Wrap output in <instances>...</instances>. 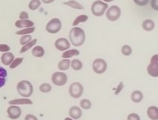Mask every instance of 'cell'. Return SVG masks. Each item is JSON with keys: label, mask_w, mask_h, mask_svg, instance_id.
Masks as SVG:
<instances>
[{"label": "cell", "mask_w": 158, "mask_h": 120, "mask_svg": "<svg viewBox=\"0 0 158 120\" xmlns=\"http://www.w3.org/2000/svg\"><path fill=\"white\" fill-rule=\"evenodd\" d=\"M69 40L71 43L75 47L81 46L84 43L86 40V36L83 29L80 27H73L69 32Z\"/></svg>", "instance_id": "obj_1"}, {"label": "cell", "mask_w": 158, "mask_h": 120, "mask_svg": "<svg viewBox=\"0 0 158 120\" xmlns=\"http://www.w3.org/2000/svg\"><path fill=\"white\" fill-rule=\"evenodd\" d=\"M17 91L24 98L30 97L33 92V86L29 81H21L17 84Z\"/></svg>", "instance_id": "obj_2"}, {"label": "cell", "mask_w": 158, "mask_h": 120, "mask_svg": "<svg viewBox=\"0 0 158 120\" xmlns=\"http://www.w3.org/2000/svg\"><path fill=\"white\" fill-rule=\"evenodd\" d=\"M107 9L108 5L106 2H103V1H100V0L94 2L91 6L92 13L96 16H102Z\"/></svg>", "instance_id": "obj_3"}, {"label": "cell", "mask_w": 158, "mask_h": 120, "mask_svg": "<svg viewBox=\"0 0 158 120\" xmlns=\"http://www.w3.org/2000/svg\"><path fill=\"white\" fill-rule=\"evenodd\" d=\"M148 73L150 76L158 78V54H154L151 59V63L148 65Z\"/></svg>", "instance_id": "obj_4"}, {"label": "cell", "mask_w": 158, "mask_h": 120, "mask_svg": "<svg viewBox=\"0 0 158 120\" xmlns=\"http://www.w3.org/2000/svg\"><path fill=\"white\" fill-rule=\"evenodd\" d=\"M62 28V23L58 18H53L46 24V29L49 33H57Z\"/></svg>", "instance_id": "obj_5"}, {"label": "cell", "mask_w": 158, "mask_h": 120, "mask_svg": "<svg viewBox=\"0 0 158 120\" xmlns=\"http://www.w3.org/2000/svg\"><path fill=\"white\" fill-rule=\"evenodd\" d=\"M69 95L73 99H79L83 93V87L79 82H74L69 86Z\"/></svg>", "instance_id": "obj_6"}, {"label": "cell", "mask_w": 158, "mask_h": 120, "mask_svg": "<svg viewBox=\"0 0 158 120\" xmlns=\"http://www.w3.org/2000/svg\"><path fill=\"white\" fill-rule=\"evenodd\" d=\"M120 15H121V10H120V7L117 6H110L106 12L107 20L112 22L117 21V20H119Z\"/></svg>", "instance_id": "obj_7"}, {"label": "cell", "mask_w": 158, "mask_h": 120, "mask_svg": "<svg viewBox=\"0 0 158 120\" xmlns=\"http://www.w3.org/2000/svg\"><path fill=\"white\" fill-rule=\"evenodd\" d=\"M52 82L56 86H63L68 81L67 75L63 72H55L52 75Z\"/></svg>", "instance_id": "obj_8"}, {"label": "cell", "mask_w": 158, "mask_h": 120, "mask_svg": "<svg viewBox=\"0 0 158 120\" xmlns=\"http://www.w3.org/2000/svg\"><path fill=\"white\" fill-rule=\"evenodd\" d=\"M107 64L103 59L97 58L93 63V70L95 73L98 74H101L106 71Z\"/></svg>", "instance_id": "obj_9"}, {"label": "cell", "mask_w": 158, "mask_h": 120, "mask_svg": "<svg viewBox=\"0 0 158 120\" xmlns=\"http://www.w3.org/2000/svg\"><path fill=\"white\" fill-rule=\"evenodd\" d=\"M7 113L11 119H17L21 116L22 110L17 105H11L8 108Z\"/></svg>", "instance_id": "obj_10"}, {"label": "cell", "mask_w": 158, "mask_h": 120, "mask_svg": "<svg viewBox=\"0 0 158 120\" xmlns=\"http://www.w3.org/2000/svg\"><path fill=\"white\" fill-rule=\"evenodd\" d=\"M55 47L58 51H64L70 47V43H69V40L67 39L60 38L56 40Z\"/></svg>", "instance_id": "obj_11"}, {"label": "cell", "mask_w": 158, "mask_h": 120, "mask_svg": "<svg viewBox=\"0 0 158 120\" xmlns=\"http://www.w3.org/2000/svg\"><path fill=\"white\" fill-rule=\"evenodd\" d=\"M15 26L19 29H23V28L32 27L34 26V23L33 22L29 20H19L15 22Z\"/></svg>", "instance_id": "obj_12"}, {"label": "cell", "mask_w": 158, "mask_h": 120, "mask_svg": "<svg viewBox=\"0 0 158 120\" xmlns=\"http://www.w3.org/2000/svg\"><path fill=\"white\" fill-rule=\"evenodd\" d=\"M13 60H14V54L10 52L4 53V54L2 55V57H1L2 63L4 65H6V66L10 65Z\"/></svg>", "instance_id": "obj_13"}, {"label": "cell", "mask_w": 158, "mask_h": 120, "mask_svg": "<svg viewBox=\"0 0 158 120\" xmlns=\"http://www.w3.org/2000/svg\"><path fill=\"white\" fill-rule=\"evenodd\" d=\"M69 116L73 119H79L82 116V110L77 106H73L69 109Z\"/></svg>", "instance_id": "obj_14"}, {"label": "cell", "mask_w": 158, "mask_h": 120, "mask_svg": "<svg viewBox=\"0 0 158 120\" xmlns=\"http://www.w3.org/2000/svg\"><path fill=\"white\" fill-rule=\"evenodd\" d=\"M9 104L12 105H32V101L29 99H13L9 102Z\"/></svg>", "instance_id": "obj_15"}, {"label": "cell", "mask_w": 158, "mask_h": 120, "mask_svg": "<svg viewBox=\"0 0 158 120\" xmlns=\"http://www.w3.org/2000/svg\"><path fill=\"white\" fill-rule=\"evenodd\" d=\"M148 116L151 120H158V108L156 106H150L148 109Z\"/></svg>", "instance_id": "obj_16"}, {"label": "cell", "mask_w": 158, "mask_h": 120, "mask_svg": "<svg viewBox=\"0 0 158 120\" xmlns=\"http://www.w3.org/2000/svg\"><path fill=\"white\" fill-rule=\"evenodd\" d=\"M142 27L146 31H152L155 27V23L152 20H145L142 23Z\"/></svg>", "instance_id": "obj_17"}, {"label": "cell", "mask_w": 158, "mask_h": 120, "mask_svg": "<svg viewBox=\"0 0 158 120\" xmlns=\"http://www.w3.org/2000/svg\"><path fill=\"white\" fill-rule=\"evenodd\" d=\"M143 99V93L140 91H134L131 94V100L135 103H139Z\"/></svg>", "instance_id": "obj_18"}, {"label": "cell", "mask_w": 158, "mask_h": 120, "mask_svg": "<svg viewBox=\"0 0 158 120\" xmlns=\"http://www.w3.org/2000/svg\"><path fill=\"white\" fill-rule=\"evenodd\" d=\"M32 54L35 57H42L44 56L45 50L41 46H35L32 50Z\"/></svg>", "instance_id": "obj_19"}, {"label": "cell", "mask_w": 158, "mask_h": 120, "mask_svg": "<svg viewBox=\"0 0 158 120\" xmlns=\"http://www.w3.org/2000/svg\"><path fill=\"white\" fill-rule=\"evenodd\" d=\"M71 61L68 59H63V60H60L58 64V68L60 71H66L70 67Z\"/></svg>", "instance_id": "obj_20"}, {"label": "cell", "mask_w": 158, "mask_h": 120, "mask_svg": "<svg viewBox=\"0 0 158 120\" xmlns=\"http://www.w3.org/2000/svg\"><path fill=\"white\" fill-rule=\"evenodd\" d=\"M80 54V51L78 50L73 49V50H69V51H65L64 53L62 55V57L63 59H68L70 58V57H73V56H77Z\"/></svg>", "instance_id": "obj_21"}, {"label": "cell", "mask_w": 158, "mask_h": 120, "mask_svg": "<svg viewBox=\"0 0 158 120\" xmlns=\"http://www.w3.org/2000/svg\"><path fill=\"white\" fill-rule=\"evenodd\" d=\"M7 78V71L5 68L0 67V88H2L6 82Z\"/></svg>", "instance_id": "obj_22"}, {"label": "cell", "mask_w": 158, "mask_h": 120, "mask_svg": "<svg viewBox=\"0 0 158 120\" xmlns=\"http://www.w3.org/2000/svg\"><path fill=\"white\" fill-rule=\"evenodd\" d=\"M64 5L69 6V7L73 8V9H81V10H83V9H84V7H83L80 3H79L77 1H74V0H70V1L65 2Z\"/></svg>", "instance_id": "obj_23"}, {"label": "cell", "mask_w": 158, "mask_h": 120, "mask_svg": "<svg viewBox=\"0 0 158 120\" xmlns=\"http://www.w3.org/2000/svg\"><path fill=\"white\" fill-rule=\"evenodd\" d=\"M36 43H37V39H34V40H31L29 43L23 45V47L21 48V50H20V54H23V53L28 51L29 49H31V48L33 47L34 46H35Z\"/></svg>", "instance_id": "obj_24"}, {"label": "cell", "mask_w": 158, "mask_h": 120, "mask_svg": "<svg viewBox=\"0 0 158 120\" xmlns=\"http://www.w3.org/2000/svg\"><path fill=\"white\" fill-rule=\"evenodd\" d=\"M71 68L74 70V71H80L83 68V63L81 60H78V59H74L71 61Z\"/></svg>", "instance_id": "obj_25"}, {"label": "cell", "mask_w": 158, "mask_h": 120, "mask_svg": "<svg viewBox=\"0 0 158 120\" xmlns=\"http://www.w3.org/2000/svg\"><path fill=\"white\" fill-rule=\"evenodd\" d=\"M35 31V27L32 26V27H29V28H25L23 29H19V30L16 31L15 32V34L17 35H29L30 33H32Z\"/></svg>", "instance_id": "obj_26"}, {"label": "cell", "mask_w": 158, "mask_h": 120, "mask_svg": "<svg viewBox=\"0 0 158 120\" xmlns=\"http://www.w3.org/2000/svg\"><path fill=\"white\" fill-rule=\"evenodd\" d=\"M88 20V16L86 15H80L79 16H77V18L74 20L73 23V26H76L79 24V23H85L86 21H87Z\"/></svg>", "instance_id": "obj_27"}, {"label": "cell", "mask_w": 158, "mask_h": 120, "mask_svg": "<svg viewBox=\"0 0 158 120\" xmlns=\"http://www.w3.org/2000/svg\"><path fill=\"white\" fill-rule=\"evenodd\" d=\"M41 5V2L40 0H31L29 3V8L30 10H35L38 9Z\"/></svg>", "instance_id": "obj_28"}, {"label": "cell", "mask_w": 158, "mask_h": 120, "mask_svg": "<svg viewBox=\"0 0 158 120\" xmlns=\"http://www.w3.org/2000/svg\"><path fill=\"white\" fill-rule=\"evenodd\" d=\"M80 106H81L82 109H83L88 110L91 108L92 106V104H91V102L89 100V99H82L80 101Z\"/></svg>", "instance_id": "obj_29"}, {"label": "cell", "mask_w": 158, "mask_h": 120, "mask_svg": "<svg viewBox=\"0 0 158 120\" xmlns=\"http://www.w3.org/2000/svg\"><path fill=\"white\" fill-rule=\"evenodd\" d=\"M132 48L129 45H123L121 48V52L122 54L124 56H130L132 54Z\"/></svg>", "instance_id": "obj_30"}, {"label": "cell", "mask_w": 158, "mask_h": 120, "mask_svg": "<svg viewBox=\"0 0 158 120\" xmlns=\"http://www.w3.org/2000/svg\"><path fill=\"white\" fill-rule=\"evenodd\" d=\"M52 90V86L48 83H43L40 86V91L43 93H47Z\"/></svg>", "instance_id": "obj_31"}, {"label": "cell", "mask_w": 158, "mask_h": 120, "mask_svg": "<svg viewBox=\"0 0 158 120\" xmlns=\"http://www.w3.org/2000/svg\"><path fill=\"white\" fill-rule=\"evenodd\" d=\"M23 61V57H18V58H15L12 60V62L10 64V69H14L16 67H18L19 65H20L22 64V62Z\"/></svg>", "instance_id": "obj_32"}, {"label": "cell", "mask_w": 158, "mask_h": 120, "mask_svg": "<svg viewBox=\"0 0 158 120\" xmlns=\"http://www.w3.org/2000/svg\"><path fill=\"white\" fill-rule=\"evenodd\" d=\"M32 40V37L30 35H23L20 38V43L22 45H25L29 43Z\"/></svg>", "instance_id": "obj_33"}, {"label": "cell", "mask_w": 158, "mask_h": 120, "mask_svg": "<svg viewBox=\"0 0 158 120\" xmlns=\"http://www.w3.org/2000/svg\"><path fill=\"white\" fill-rule=\"evenodd\" d=\"M127 120H140V117L137 113H131L128 115Z\"/></svg>", "instance_id": "obj_34"}, {"label": "cell", "mask_w": 158, "mask_h": 120, "mask_svg": "<svg viewBox=\"0 0 158 120\" xmlns=\"http://www.w3.org/2000/svg\"><path fill=\"white\" fill-rule=\"evenodd\" d=\"M150 0H134V2L137 5V6H144L149 2Z\"/></svg>", "instance_id": "obj_35"}, {"label": "cell", "mask_w": 158, "mask_h": 120, "mask_svg": "<svg viewBox=\"0 0 158 120\" xmlns=\"http://www.w3.org/2000/svg\"><path fill=\"white\" fill-rule=\"evenodd\" d=\"M10 51V47L7 44H0V52L6 53Z\"/></svg>", "instance_id": "obj_36"}, {"label": "cell", "mask_w": 158, "mask_h": 120, "mask_svg": "<svg viewBox=\"0 0 158 120\" xmlns=\"http://www.w3.org/2000/svg\"><path fill=\"white\" fill-rule=\"evenodd\" d=\"M151 6L153 9L158 11V0H151Z\"/></svg>", "instance_id": "obj_37"}, {"label": "cell", "mask_w": 158, "mask_h": 120, "mask_svg": "<svg viewBox=\"0 0 158 120\" xmlns=\"http://www.w3.org/2000/svg\"><path fill=\"white\" fill-rule=\"evenodd\" d=\"M29 18V14L26 12L23 11V12H21L19 14V19L20 20H28Z\"/></svg>", "instance_id": "obj_38"}, {"label": "cell", "mask_w": 158, "mask_h": 120, "mask_svg": "<svg viewBox=\"0 0 158 120\" xmlns=\"http://www.w3.org/2000/svg\"><path fill=\"white\" fill-rule=\"evenodd\" d=\"M123 82H120V83L119 84L118 86H117V89H116V91L114 94L115 95L120 94V91H122V90H123Z\"/></svg>", "instance_id": "obj_39"}, {"label": "cell", "mask_w": 158, "mask_h": 120, "mask_svg": "<svg viewBox=\"0 0 158 120\" xmlns=\"http://www.w3.org/2000/svg\"><path fill=\"white\" fill-rule=\"evenodd\" d=\"M25 120H38V119H37L34 115L28 114L26 115V117H25Z\"/></svg>", "instance_id": "obj_40"}, {"label": "cell", "mask_w": 158, "mask_h": 120, "mask_svg": "<svg viewBox=\"0 0 158 120\" xmlns=\"http://www.w3.org/2000/svg\"><path fill=\"white\" fill-rule=\"evenodd\" d=\"M54 1H55V0H42V2H43V3H45V4H49V3L53 2Z\"/></svg>", "instance_id": "obj_41"}, {"label": "cell", "mask_w": 158, "mask_h": 120, "mask_svg": "<svg viewBox=\"0 0 158 120\" xmlns=\"http://www.w3.org/2000/svg\"><path fill=\"white\" fill-rule=\"evenodd\" d=\"M103 1H104L105 2H110L114 1V0H103Z\"/></svg>", "instance_id": "obj_42"}, {"label": "cell", "mask_w": 158, "mask_h": 120, "mask_svg": "<svg viewBox=\"0 0 158 120\" xmlns=\"http://www.w3.org/2000/svg\"><path fill=\"white\" fill-rule=\"evenodd\" d=\"M64 120H73L72 119V118H69V117H66V118H65V119Z\"/></svg>", "instance_id": "obj_43"}]
</instances>
